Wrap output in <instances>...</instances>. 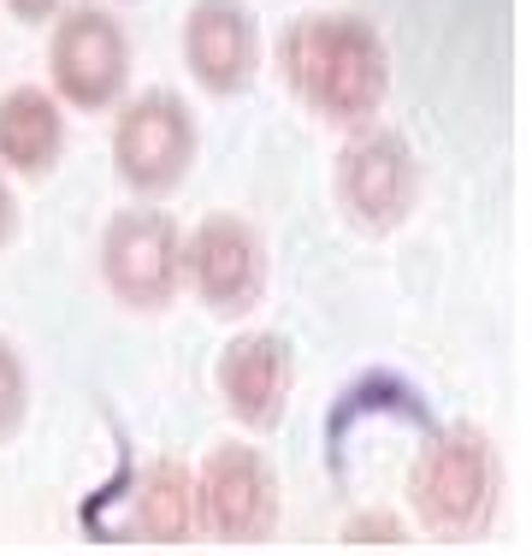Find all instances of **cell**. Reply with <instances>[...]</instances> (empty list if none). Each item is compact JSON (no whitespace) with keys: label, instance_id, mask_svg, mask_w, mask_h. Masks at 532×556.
Returning <instances> with one entry per match:
<instances>
[{"label":"cell","instance_id":"cell-11","mask_svg":"<svg viewBox=\"0 0 532 556\" xmlns=\"http://www.w3.org/2000/svg\"><path fill=\"white\" fill-rule=\"evenodd\" d=\"M195 527V473L183 462H149L130 480V533L149 545H190Z\"/></svg>","mask_w":532,"mask_h":556},{"label":"cell","instance_id":"cell-5","mask_svg":"<svg viewBox=\"0 0 532 556\" xmlns=\"http://www.w3.org/2000/svg\"><path fill=\"white\" fill-rule=\"evenodd\" d=\"M113 166L137 195H166L195 166V118L172 89L137 96L113 125Z\"/></svg>","mask_w":532,"mask_h":556},{"label":"cell","instance_id":"cell-8","mask_svg":"<svg viewBox=\"0 0 532 556\" xmlns=\"http://www.w3.org/2000/svg\"><path fill=\"white\" fill-rule=\"evenodd\" d=\"M183 273H190L195 296L213 314H249L266 290V249L261 231L237 214H207L183 243Z\"/></svg>","mask_w":532,"mask_h":556},{"label":"cell","instance_id":"cell-12","mask_svg":"<svg viewBox=\"0 0 532 556\" xmlns=\"http://www.w3.org/2000/svg\"><path fill=\"white\" fill-rule=\"evenodd\" d=\"M60 149H65V118L53 108V96L12 89L0 101V166L18 172V178H42L60 161Z\"/></svg>","mask_w":532,"mask_h":556},{"label":"cell","instance_id":"cell-15","mask_svg":"<svg viewBox=\"0 0 532 556\" xmlns=\"http://www.w3.org/2000/svg\"><path fill=\"white\" fill-rule=\"evenodd\" d=\"M7 7H12V18L42 24V18H53V12H65V0H7Z\"/></svg>","mask_w":532,"mask_h":556},{"label":"cell","instance_id":"cell-16","mask_svg":"<svg viewBox=\"0 0 532 556\" xmlns=\"http://www.w3.org/2000/svg\"><path fill=\"white\" fill-rule=\"evenodd\" d=\"M12 231H18V202H12V190H7V178H0V249L12 243Z\"/></svg>","mask_w":532,"mask_h":556},{"label":"cell","instance_id":"cell-9","mask_svg":"<svg viewBox=\"0 0 532 556\" xmlns=\"http://www.w3.org/2000/svg\"><path fill=\"white\" fill-rule=\"evenodd\" d=\"M183 65L207 96H243L261 72V30L243 0H195L183 18Z\"/></svg>","mask_w":532,"mask_h":556},{"label":"cell","instance_id":"cell-10","mask_svg":"<svg viewBox=\"0 0 532 556\" xmlns=\"http://www.w3.org/2000/svg\"><path fill=\"white\" fill-rule=\"evenodd\" d=\"M290 386H296V362H290V343L273 332H249L237 343H225L219 355V396L231 408L237 427L273 432L290 408Z\"/></svg>","mask_w":532,"mask_h":556},{"label":"cell","instance_id":"cell-7","mask_svg":"<svg viewBox=\"0 0 532 556\" xmlns=\"http://www.w3.org/2000/svg\"><path fill=\"white\" fill-rule=\"evenodd\" d=\"M338 202L362 231H396L420 202V161L396 130H362L338 154Z\"/></svg>","mask_w":532,"mask_h":556},{"label":"cell","instance_id":"cell-3","mask_svg":"<svg viewBox=\"0 0 532 556\" xmlns=\"http://www.w3.org/2000/svg\"><path fill=\"white\" fill-rule=\"evenodd\" d=\"M53 96L77 113H106L130 84V36L106 7H65L48 42Z\"/></svg>","mask_w":532,"mask_h":556},{"label":"cell","instance_id":"cell-14","mask_svg":"<svg viewBox=\"0 0 532 556\" xmlns=\"http://www.w3.org/2000/svg\"><path fill=\"white\" fill-rule=\"evenodd\" d=\"M350 545H367V539H379V545H403V527H391V515H362V527H350Z\"/></svg>","mask_w":532,"mask_h":556},{"label":"cell","instance_id":"cell-1","mask_svg":"<svg viewBox=\"0 0 532 556\" xmlns=\"http://www.w3.org/2000/svg\"><path fill=\"white\" fill-rule=\"evenodd\" d=\"M284 77L290 96L331 125H367L391 89L384 36L355 12H308L284 30Z\"/></svg>","mask_w":532,"mask_h":556},{"label":"cell","instance_id":"cell-2","mask_svg":"<svg viewBox=\"0 0 532 556\" xmlns=\"http://www.w3.org/2000/svg\"><path fill=\"white\" fill-rule=\"evenodd\" d=\"M408 503H415L420 527L438 539H473L497 509V450L485 432L449 427L420 450L415 473H408Z\"/></svg>","mask_w":532,"mask_h":556},{"label":"cell","instance_id":"cell-6","mask_svg":"<svg viewBox=\"0 0 532 556\" xmlns=\"http://www.w3.org/2000/svg\"><path fill=\"white\" fill-rule=\"evenodd\" d=\"M195 515L219 545H261L278 527V473L255 444H219L195 473Z\"/></svg>","mask_w":532,"mask_h":556},{"label":"cell","instance_id":"cell-13","mask_svg":"<svg viewBox=\"0 0 532 556\" xmlns=\"http://www.w3.org/2000/svg\"><path fill=\"white\" fill-rule=\"evenodd\" d=\"M30 408V379H24V362L12 343H0V439H12Z\"/></svg>","mask_w":532,"mask_h":556},{"label":"cell","instance_id":"cell-4","mask_svg":"<svg viewBox=\"0 0 532 556\" xmlns=\"http://www.w3.org/2000/svg\"><path fill=\"white\" fill-rule=\"evenodd\" d=\"M101 278L125 308L160 314L183 285V231L160 207H125L101 231Z\"/></svg>","mask_w":532,"mask_h":556}]
</instances>
